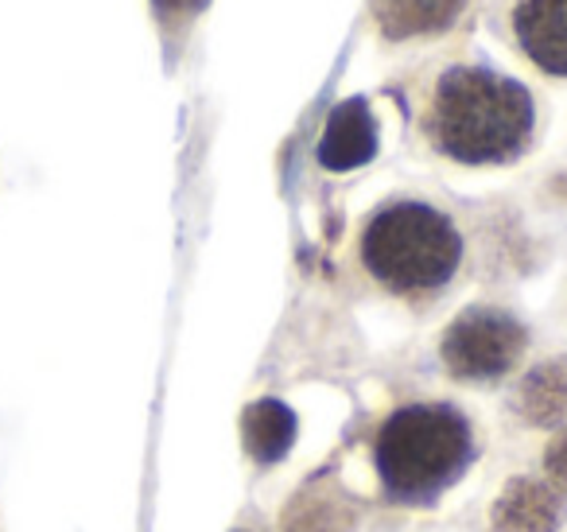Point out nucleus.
<instances>
[{
	"label": "nucleus",
	"instance_id": "nucleus-1",
	"mask_svg": "<svg viewBox=\"0 0 567 532\" xmlns=\"http://www.w3.org/2000/svg\"><path fill=\"white\" fill-rule=\"evenodd\" d=\"M533 94L509 74L455 63L435 79L424 110V136L440 156L466 167L509 164L533 141Z\"/></svg>",
	"mask_w": 567,
	"mask_h": 532
},
{
	"label": "nucleus",
	"instance_id": "nucleus-2",
	"mask_svg": "<svg viewBox=\"0 0 567 532\" xmlns=\"http://www.w3.org/2000/svg\"><path fill=\"white\" fill-rule=\"evenodd\" d=\"M362 265L393 296H432L463 265V237L443 211L401 198L365 222Z\"/></svg>",
	"mask_w": 567,
	"mask_h": 532
},
{
	"label": "nucleus",
	"instance_id": "nucleus-3",
	"mask_svg": "<svg viewBox=\"0 0 567 532\" xmlns=\"http://www.w3.org/2000/svg\"><path fill=\"white\" fill-rule=\"evenodd\" d=\"M471 459V428L447 405L396 408L378 431V470L401 498H424L447 485Z\"/></svg>",
	"mask_w": 567,
	"mask_h": 532
},
{
	"label": "nucleus",
	"instance_id": "nucleus-4",
	"mask_svg": "<svg viewBox=\"0 0 567 532\" xmlns=\"http://www.w3.org/2000/svg\"><path fill=\"white\" fill-rule=\"evenodd\" d=\"M525 327L497 307H466L447 327L440 358L458 381H497L525 354Z\"/></svg>",
	"mask_w": 567,
	"mask_h": 532
},
{
	"label": "nucleus",
	"instance_id": "nucleus-5",
	"mask_svg": "<svg viewBox=\"0 0 567 532\" xmlns=\"http://www.w3.org/2000/svg\"><path fill=\"white\" fill-rule=\"evenodd\" d=\"M513 35L536 71L567 79V0H520L513 9Z\"/></svg>",
	"mask_w": 567,
	"mask_h": 532
},
{
	"label": "nucleus",
	"instance_id": "nucleus-6",
	"mask_svg": "<svg viewBox=\"0 0 567 532\" xmlns=\"http://www.w3.org/2000/svg\"><path fill=\"white\" fill-rule=\"evenodd\" d=\"M466 0H370V17L385 40H427L463 17Z\"/></svg>",
	"mask_w": 567,
	"mask_h": 532
},
{
	"label": "nucleus",
	"instance_id": "nucleus-7",
	"mask_svg": "<svg viewBox=\"0 0 567 532\" xmlns=\"http://www.w3.org/2000/svg\"><path fill=\"white\" fill-rule=\"evenodd\" d=\"M378 152V125H373V113L365 102H342L331 113L323 129V141H319V160L331 172H350V167H362Z\"/></svg>",
	"mask_w": 567,
	"mask_h": 532
},
{
	"label": "nucleus",
	"instance_id": "nucleus-8",
	"mask_svg": "<svg viewBox=\"0 0 567 532\" xmlns=\"http://www.w3.org/2000/svg\"><path fill=\"white\" fill-rule=\"evenodd\" d=\"M564 505L536 478H513L494 505V532H556Z\"/></svg>",
	"mask_w": 567,
	"mask_h": 532
},
{
	"label": "nucleus",
	"instance_id": "nucleus-9",
	"mask_svg": "<svg viewBox=\"0 0 567 532\" xmlns=\"http://www.w3.org/2000/svg\"><path fill=\"white\" fill-rule=\"evenodd\" d=\"M528 423H556L567 416V358L544 361L525 377L517 397Z\"/></svg>",
	"mask_w": 567,
	"mask_h": 532
},
{
	"label": "nucleus",
	"instance_id": "nucleus-10",
	"mask_svg": "<svg viewBox=\"0 0 567 532\" xmlns=\"http://www.w3.org/2000/svg\"><path fill=\"white\" fill-rule=\"evenodd\" d=\"M296 436L292 412L276 400H260L245 412V443L257 459H280Z\"/></svg>",
	"mask_w": 567,
	"mask_h": 532
},
{
	"label": "nucleus",
	"instance_id": "nucleus-11",
	"mask_svg": "<svg viewBox=\"0 0 567 532\" xmlns=\"http://www.w3.org/2000/svg\"><path fill=\"white\" fill-rule=\"evenodd\" d=\"M544 470H548V478L559 490H567V431H559L548 451H544Z\"/></svg>",
	"mask_w": 567,
	"mask_h": 532
},
{
	"label": "nucleus",
	"instance_id": "nucleus-12",
	"mask_svg": "<svg viewBox=\"0 0 567 532\" xmlns=\"http://www.w3.org/2000/svg\"><path fill=\"white\" fill-rule=\"evenodd\" d=\"M206 0H156L159 17H190V12L203 9Z\"/></svg>",
	"mask_w": 567,
	"mask_h": 532
}]
</instances>
